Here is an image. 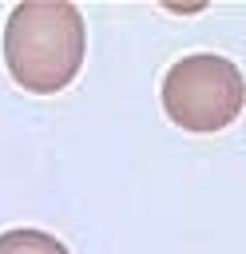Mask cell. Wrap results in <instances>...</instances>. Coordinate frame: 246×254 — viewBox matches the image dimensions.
<instances>
[{
  "label": "cell",
  "instance_id": "obj_3",
  "mask_svg": "<svg viewBox=\"0 0 246 254\" xmlns=\"http://www.w3.org/2000/svg\"><path fill=\"white\" fill-rule=\"evenodd\" d=\"M0 254H67V246L44 230H4Z\"/></svg>",
  "mask_w": 246,
  "mask_h": 254
},
{
  "label": "cell",
  "instance_id": "obj_1",
  "mask_svg": "<svg viewBox=\"0 0 246 254\" xmlns=\"http://www.w3.org/2000/svg\"><path fill=\"white\" fill-rule=\"evenodd\" d=\"M87 28L83 12L67 0H28L8 12L4 64L8 75L32 95L63 91L83 64Z\"/></svg>",
  "mask_w": 246,
  "mask_h": 254
},
{
  "label": "cell",
  "instance_id": "obj_2",
  "mask_svg": "<svg viewBox=\"0 0 246 254\" xmlns=\"http://www.w3.org/2000/svg\"><path fill=\"white\" fill-rule=\"evenodd\" d=\"M242 99H246V87H242L238 64L214 52L183 56L179 64H171L163 79V107L183 131L210 135L230 127L242 111Z\"/></svg>",
  "mask_w": 246,
  "mask_h": 254
}]
</instances>
